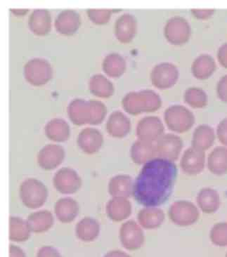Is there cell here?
I'll use <instances>...</instances> for the list:
<instances>
[{
  "mask_svg": "<svg viewBox=\"0 0 227 257\" xmlns=\"http://www.w3.org/2000/svg\"><path fill=\"white\" fill-rule=\"evenodd\" d=\"M178 170L174 162L156 158L144 164L134 182L133 196L140 205L157 207L171 196Z\"/></svg>",
  "mask_w": 227,
  "mask_h": 257,
  "instance_id": "1",
  "label": "cell"
},
{
  "mask_svg": "<svg viewBox=\"0 0 227 257\" xmlns=\"http://www.w3.org/2000/svg\"><path fill=\"white\" fill-rule=\"evenodd\" d=\"M48 193L47 186L34 178L23 181L19 189L21 201L26 207L31 209H39L45 205Z\"/></svg>",
  "mask_w": 227,
  "mask_h": 257,
  "instance_id": "2",
  "label": "cell"
},
{
  "mask_svg": "<svg viewBox=\"0 0 227 257\" xmlns=\"http://www.w3.org/2000/svg\"><path fill=\"white\" fill-rule=\"evenodd\" d=\"M168 216L172 222L177 226L187 227L198 221L200 213L193 202L179 200L170 206Z\"/></svg>",
  "mask_w": 227,
  "mask_h": 257,
  "instance_id": "3",
  "label": "cell"
},
{
  "mask_svg": "<svg viewBox=\"0 0 227 257\" xmlns=\"http://www.w3.org/2000/svg\"><path fill=\"white\" fill-rule=\"evenodd\" d=\"M165 119L168 128L177 133L189 131L195 122L192 112L182 106H173L166 110Z\"/></svg>",
  "mask_w": 227,
  "mask_h": 257,
  "instance_id": "4",
  "label": "cell"
},
{
  "mask_svg": "<svg viewBox=\"0 0 227 257\" xmlns=\"http://www.w3.org/2000/svg\"><path fill=\"white\" fill-rule=\"evenodd\" d=\"M82 184V179L78 173L68 167L60 169L53 178L54 188L61 194H74L80 189Z\"/></svg>",
  "mask_w": 227,
  "mask_h": 257,
  "instance_id": "5",
  "label": "cell"
},
{
  "mask_svg": "<svg viewBox=\"0 0 227 257\" xmlns=\"http://www.w3.org/2000/svg\"><path fill=\"white\" fill-rule=\"evenodd\" d=\"M119 235L121 244L128 250H137L145 242L143 230L140 224L133 220L123 223Z\"/></svg>",
  "mask_w": 227,
  "mask_h": 257,
  "instance_id": "6",
  "label": "cell"
},
{
  "mask_svg": "<svg viewBox=\"0 0 227 257\" xmlns=\"http://www.w3.org/2000/svg\"><path fill=\"white\" fill-rule=\"evenodd\" d=\"M183 148L182 139L178 136L168 134L158 139L156 146L158 158L175 162L178 159Z\"/></svg>",
  "mask_w": 227,
  "mask_h": 257,
  "instance_id": "7",
  "label": "cell"
},
{
  "mask_svg": "<svg viewBox=\"0 0 227 257\" xmlns=\"http://www.w3.org/2000/svg\"><path fill=\"white\" fill-rule=\"evenodd\" d=\"M205 165V153L193 147L186 150L180 161L183 172L189 176H196L201 173Z\"/></svg>",
  "mask_w": 227,
  "mask_h": 257,
  "instance_id": "8",
  "label": "cell"
},
{
  "mask_svg": "<svg viewBox=\"0 0 227 257\" xmlns=\"http://www.w3.org/2000/svg\"><path fill=\"white\" fill-rule=\"evenodd\" d=\"M164 126L157 117L142 119L137 126V136L141 141L151 142L158 141L163 136Z\"/></svg>",
  "mask_w": 227,
  "mask_h": 257,
  "instance_id": "9",
  "label": "cell"
},
{
  "mask_svg": "<svg viewBox=\"0 0 227 257\" xmlns=\"http://www.w3.org/2000/svg\"><path fill=\"white\" fill-rule=\"evenodd\" d=\"M64 151L61 146L48 145L38 155V164L43 170L50 171L59 166L64 159Z\"/></svg>",
  "mask_w": 227,
  "mask_h": 257,
  "instance_id": "10",
  "label": "cell"
},
{
  "mask_svg": "<svg viewBox=\"0 0 227 257\" xmlns=\"http://www.w3.org/2000/svg\"><path fill=\"white\" fill-rule=\"evenodd\" d=\"M132 209L131 202L126 198H112L105 207L107 216L115 222H121L130 217Z\"/></svg>",
  "mask_w": 227,
  "mask_h": 257,
  "instance_id": "11",
  "label": "cell"
},
{
  "mask_svg": "<svg viewBox=\"0 0 227 257\" xmlns=\"http://www.w3.org/2000/svg\"><path fill=\"white\" fill-rule=\"evenodd\" d=\"M79 205L76 200L70 198L59 199L54 205V213L60 222H73L78 215Z\"/></svg>",
  "mask_w": 227,
  "mask_h": 257,
  "instance_id": "12",
  "label": "cell"
},
{
  "mask_svg": "<svg viewBox=\"0 0 227 257\" xmlns=\"http://www.w3.org/2000/svg\"><path fill=\"white\" fill-rule=\"evenodd\" d=\"M133 178L127 174L115 176L108 183V193L112 198H130L133 194Z\"/></svg>",
  "mask_w": 227,
  "mask_h": 257,
  "instance_id": "13",
  "label": "cell"
},
{
  "mask_svg": "<svg viewBox=\"0 0 227 257\" xmlns=\"http://www.w3.org/2000/svg\"><path fill=\"white\" fill-rule=\"evenodd\" d=\"M165 213L158 207H146L138 213L137 219L144 229L153 230L159 228L165 221Z\"/></svg>",
  "mask_w": 227,
  "mask_h": 257,
  "instance_id": "14",
  "label": "cell"
},
{
  "mask_svg": "<svg viewBox=\"0 0 227 257\" xmlns=\"http://www.w3.org/2000/svg\"><path fill=\"white\" fill-rule=\"evenodd\" d=\"M196 202L200 210L207 214L217 212L220 206L219 193L211 188H204L200 190L197 195Z\"/></svg>",
  "mask_w": 227,
  "mask_h": 257,
  "instance_id": "15",
  "label": "cell"
},
{
  "mask_svg": "<svg viewBox=\"0 0 227 257\" xmlns=\"http://www.w3.org/2000/svg\"><path fill=\"white\" fill-rule=\"evenodd\" d=\"M27 221L33 233H42L52 228L54 219L52 212L45 209L32 213L28 216Z\"/></svg>",
  "mask_w": 227,
  "mask_h": 257,
  "instance_id": "16",
  "label": "cell"
},
{
  "mask_svg": "<svg viewBox=\"0 0 227 257\" xmlns=\"http://www.w3.org/2000/svg\"><path fill=\"white\" fill-rule=\"evenodd\" d=\"M99 233V223L89 216L81 219L75 227V234L77 238L83 242H92L97 238Z\"/></svg>",
  "mask_w": 227,
  "mask_h": 257,
  "instance_id": "17",
  "label": "cell"
},
{
  "mask_svg": "<svg viewBox=\"0 0 227 257\" xmlns=\"http://www.w3.org/2000/svg\"><path fill=\"white\" fill-rule=\"evenodd\" d=\"M207 168L216 176L227 174V149L222 146L215 148L207 158Z\"/></svg>",
  "mask_w": 227,
  "mask_h": 257,
  "instance_id": "18",
  "label": "cell"
},
{
  "mask_svg": "<svg viewBox=\"0 0 227 257\" xmlns=\"http://www.w3.org/2000/svg\"><path fill=\"white\" fill-rule=\"evenodd\" d=\"M156 146L152 143L140 141L133 146L131 149L132 159L137 165H144L156 158Z\"/></svg>",
  "mask_w": 227,
  "mask_h": 257,
  "instance_id": "19",
  "label": "cell"
},
{
  "mask_svg": "<svg viewBox=\"0 0 227 257\" xmlns=\"http://www.w3.org/2000/svg\"><path fill=\"white\" fill-rule=\"evenodd\" d=\"M215 135L213 128L208 125H200L193 132L192 147L205 151L213 145Z\"/></svg>",
  "mask_w": 227,
  "mask_h": 257,
  "instance_id": "20",
  "label": "cell"
},
{
  "mask_svg": "<svg viewBox=\"0 0 227 257\" xmlns=\"http://www.w3.org/2000/svg\"><path fill=\"white\" fill-rule=\"evenodd\" d=\"M103 138L100 132L93 128H87L81 132L78 138V144L84 152L94 153L100 149Z\"/></svg>",
  "mask_w": 227,
  "mask_h": 257,
  "instance_id": "21",
  "label": "cell"
},
{
  "mask_svg": "<svg viewBox=\"0 0 227 257\" xmlns=\"http://www.w3.org/2000/svg\"><path fill=\"white\" fill-rule=\"evenodd\" d=\"M10 239L14 242H21L28 240L31 230L27 221L19 216H10Z\"/></svg>",
  "mask_w": 227,
  "mask_h": 257,
  "instance_id": "22",
  "label": "cell"
},
{
  "mask_svg": "<svg viewBox=\"0 0 227 257\" xmlns=\"http://www.w3.org/2000/svg\"><path fill=\"white\" fill-rule=\"evenodd\" d=\"M211 242L219 247L227 246V222L216 223L210 230Z\"/></svg>",
  "mask_w": 227,
  "mask_h": 257,
  "instance_id": "23",
  "label": "cell"
},
{
  "mask_svg": "<svg viewBox=\"0 0 227 257\" xmlns=\"http://www.w3.org/2000/svg\"><path fill=\"white\" fill-rule=\"evenodd\" d=\"M37 257H62L59 251L52 246H43L39 249Z\"/></svg>",
  "mask_w": 227,
  "mask_h": 257,
  "instance_id": "24",
  "label": "cell"
},
{
  "mask_svg": "<svg viewBox=\"0 0 227 257\" xmlns=\"http://www.w3.org/2000/svg\"><path fill=\"white\" fill-rule=\"evenodd\" d=\"M217 138L223 145L227 146V118L219 123L217 130Z\"/></svg>",
  "mask_w": 227,
  "mask_h": 257,
  "instance_id": "25",
  "label": "cell"
},
{
  "mask_svg": "<svg viewBox=\"0 0 227 257\" xmlns=\"http://www.w3.org/2000/svg\"><path fill=\"white\" fill-rule=\"evenodd\" d=\"M10 257H26L24 250L14 244H10Z\"/></svg>",
  "mask_w": 227,
  "mask_h": 257,
  "instance_id": "26",
  "label": "cell"
},
{
  "mask_svg": "<svg viewBox=\"0 0 227 257\" xmlns=\"http://www.w3.org/2000/svg\"><path fill=\"white\" fill-rule=\"evenodd\" d=\"M103 257H131L125 251L121 250H112L108 251Z\"/></svg>",
  "mask_w": 227,
  "mask_h": 257,
  "instance_id": "27",
  "label": "cell"
},
{
  "mask_svg": "<svg viewBox=\"0 0 227 257\" xmlns=\"http://www.w3.org/2000/svg\"><path fill=\"white\" fill-rule=\"evenodd\" d=\"M226 257H227V253H226Z\"/></svg>",
  "mask_w": 227,
  "mask_h": 257,
  "instance_id": "28",
  "label": "cell"
}]
</instances>
